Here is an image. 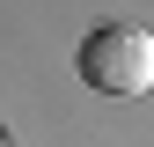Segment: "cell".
<instances>
[{"label": "cell", "instance_id": "1", "mask_svg": "<svg viewBox=\"0 0 154 147\" xmlns=\"http://www.w3.org/2000/svg\"><path fill=\"white\" fill-rule=\"evenodd\" d=\"M73 74H81L95 96H147L154 88V30H140V22L88 30L81 52H73Z\"/></svg>", "mask_w": 154, "mask_h": 147}]
</instances>
